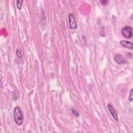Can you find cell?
<instances>
[{
    "mask_svg": "<svg viewBox=\"0 0 133 133\" xmlns=\"http://www.w3.org/2000/svg\"><path fill=\"white\" fill-rule=\"evenodd\" d=\"M16 55H17V57L21 59L22 58V55H21V51L19 49H16Z\"/></svg>",
    "mask_w": 133,
    "mask_h": 133,
    "instance_id": "30bf717a",
    "label": "cell"
},
{
    "mask_svg": "<svg viewBox=\"0 0 133 133\" xmlns=\"http://www.w3.org/2000/svg\"><path fill=\"white\" fill-rule=\"evenodd\" d=\"M108 110L111 114V115H112V116L113 117V118L116 121H118V115L116 113V110H115V109L114 108V107L111 104H108Z\"/></svg>",
    "mask_w": 133,
    "mask_h": 133,
    "instance_id": "277c9868",
    "label": "cell"
},
{
    "mask_svg": "<svg viewBox=\"0 0 133 133\" xmlns=\"http://www.w3.org/2000/svg\"><path fill=\"white\" fill-rule=\"evenodd\" d=\"M123 36L126 38H131L132 37V28L130 26H125L122 30Z\"/></svg>",
    "mask_w": 133,
    "mask_h": 133,
    "instance_id": "7a4b0ae2",
    "label": "cell"
},
{
    "mask_svg": "<svg viewBox=\"0 0 133 133\" xmlns=\"http://www.w3.org/2000/svg\"><path fill=\"white\" fill-rule=\"evenodd\" d=\"M100 3H101V4L102 5H106L107 4V3H108V0H101V1H100Z\"/></svg>",
    "mask_w": 133,
    "mask_h": 133,
    "instance_id": "8fae6325",
    "label": "cell"
},
{
    "mask_svg": "<svg viewBox=\"0 0 133 133\" xmlns=\"http://www.w3.org/2000/svg\"><path fill=\"white\" fill-rule=\"evenodd\" d=\"M68 19H69V28L71 30L76 29L77 28V25L74 18V15L70 13L68 16Z\"/></svg>",
    "mask_w": 133,
    "mask_h": 133,
    "instance_id": "3957f363",
    "label": "cell"
},
{
    "mask_svg": "<svg viewBox=\"0 0 133 133\" xmlns=\"http://www.w3.org/2000/svg\"><path fill=\"white\" fill-rule=\"evenodd\" d=\"M128 99L130 101H131V102L132 101V100H133V89H131V90L130 91Z\"/></svg>",
    "mask_w": 133,
    "mask_h": 133,
    "instance_id": "ba28073f",
    "label": "cell"
},
{
    "mask_svg": "<svg viewBox=\"0 0 133 133\" xmlns=\"http://www.w3.org/2000/svg\"><path fill=\"white\" fill-rule=\"evenodd\" d=\"M119 44H121V45H122V46H123L125 48L130 49H132L133 45H132V43L130 41L122 40V41H120Z\"/></svg>",
    "mask_w": 133,
    "mask_h": 133,
    "instance_id": "8992f818",
    "label": "cell"
},
{
    "mask_svg": "<svg viewBox=\"0 0 133 133\" xmlns=\"http://www.w3.org/2000/svg\"><path fill=\"white\" fill-rule=\"evenodd\" d=\"M23 2V1H22V0H17V7L18 9L20 10L21 9Z\"/></svg>",
    "mask_w": 133,
    "mask_h": 133,
    "instance_id": "52a82bcc",
    "label": "cell"
},
{
    "mask_svg": "<svg viewBox=\"0 0 133 133\" xmlns=\"http://www.w3.org/2000/svg\"><path fill=\"white\" fill-rule=\"evenodd\" d=\"M114 60L115 61L119 64H125L127 63V60L122 55L117 54L114 57Z\"/></svg>",
    "mask_w": 133,
    "mask_h": 133,
    "instance_id": "5b68a950",
    "label": "cell"
},
{
    "mask_svg": "<svg viewBox=\"0 0 133 133\" xmlns=\"http://www.w3.org/2000/svg\"><path fill=\"white\" fill-rule=\"evenodd\" d=\"M14 121L17 125L20 126L23 121V115L20 107H16L14 111Z\"/></svg>",
    "mask_w": 133,
    "mask_h": 133,
    "instance_id": "6da1fadb",
    "label": "cell"
},
{
    "mask_svg": "<svg viewBox=\"0 0 133 133\" xmlns=\"http://www.w3.org/2000/svg\"><path fill=\"white\" fill-rule=\"evenodd\" d=\"M71 111H72V114H73L75 116H76V117H78V116H79V113H78L76 110H74V109H72Z\"/></svg>",
    "mask_w": 133,
    "mask_h": 133,
    "instance_id": "9c48e42d",
    "label": "cell"
}]
</instances>
